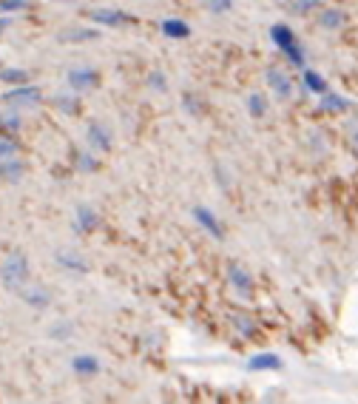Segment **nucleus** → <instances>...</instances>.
I'll return each mask as SVG.
<instances>
[{"mask_svg":"<svg viewBox=\"0 0 358 404\" xmlns=\"http://www.w3.org/2000/svg\"><path fill=\"white\" fill-rule=\"evenodd\" d=\"M230 279H233L236 288H242V291L250 288V276H248L242 268H239V265H230Z\"/></svg>","mask_w":358,"mask_h":404,"instance_id":"1a4fd4ad","label":"nucleus"},{"mask_svg":"<svg viewBox=\"0 0 358 404\" xmlns=\"http://www.w3.org/2000/svg\"><path fill=\"white\" fill-rule=\"evenodd\" d=\"M341 17L339 15H324V23H330V26H332V23H339Z\"/></svg>","mask_w":358,"mask_h":404,"instance_id":"6ab92c4d","label":"nucleus"},{"mask_svg":"<svg viewBox=\"0 0 358 404\" xmlns=\"http://www.w3.org/2000/svg\"><path fill=\"white\" fill-rule=\"evenodd\" d=\"M250 111H253V114H261V111H265V103H261V97H250Z\"/></svg>","mask_w":358,"mask_h":404,"instance_id":"f3484780","label":"nucleus"},{"mask_svg":"<svg viewBox=\"0 0 358 404\" xmlns=\"http://www.w3.org/2000/svg\"><path fill=\"white\" fill-rule=\"evenodd\" d=\"M94 83V71H74L71 75V86H88Z\"/></svg>","mask_w":358,"mask_h":404,"instance_id":"ddd939ff","label":"nucleus"},{"mask_svg":"<svg viewBox=\"0 0 358 404\" xmlns=\"http://www.w3.org/2000/svg\"><path fill=\"white\" fill-rule=\"evenodd\" d=\"M270 37L281 46L284 52H288V57H290L296 66H301V52H299V46H296V40H293V35H290L288 29H284V26H273V29H270Z\"/></svg>","mask_w":358,"mask_h":404,"instance_id":"f03ea898","label":"nucleus"},{"mask_svg":"<svg viewBox=\"0 0 358 404\" xmlns=\"http://www.w3.org/2000/svg\"><path fill=\"white\" fill-rule=\"evenodd\" d=\"M100 365L94 362V359H88V356H80V359H74V370H80V373H94Z\"/></svg>","mask_w":358,"mask_h":404,"instance_id":"f8f14e48","label":"nucleus"},{"mask_svg":"<svg viewBox=\"0 0 358 404\" xmlns=\"http://www.w3.org/2000/svg\"><path fill=\"white\" fill-rule=\"evenodd\" d=\"M162 32L168 35V37H188V23H182V20H165L162 23Z\"/></svg>","mask_w":358,"mask_h":404,"instance_id":"0eeeda50","label":"nucleus"},{"mask_svg":"<svg viewBox=\"0 0 358 404\" xmlns=\"http://www.w3.org/2000/svg\"><path fill=\"white\" fill-rule=\"evenodd\" d=\"M304 80H307V86L313 88V91H324V80H321L319 75H313V71H307V75H304Z\"/></svg>","mask_w":358,"mask_h":404,"instance_id":"4468645a","label":"nucleus"},{"mask_svg":"<svg viewBox=\"0 0 358 404\" xmlns=\"http://www.w3.org/2000/svg\"><path fill=\"white\" fill-rule=\"evenodd\" d=\"M268 83L281 94V97H288L290 94V83H288V77L281 75V71H276V68H270V75H268Z\"/></svg>","mask_w":358,"mask_h":404,"instance_id":"423d86ee","label":"nucleus"},{"mask_svg":"<svg viewBox=\"0 0 358 404\" xmlns=\"http://www.w3.org/2000/svg\"><path fill=\"white\" fill-rule=\"evenodd\" d=\"M88 137H91L94 142H97L100 148H108V137H106V131H103V128H100L97 123H94V126L88 128Z\"/></svg>","mask_w":358,"mask_h":404,"instance_id":"9b49d317","label":"nucleus"},{"mask_svg":"<svg viewBox=\"0 0 358 404\" xmlns=\"http://www.w3.org/2000/svg\"><path fill=\"white\" fill-rule=\"evenodd\" d=\"M0 177H6V180H14V177H20V165H17V162H12V165H3V169H0Z\"/></svg>","mask_w":358,"mask_h":404,"instance_id":"2eb2a0df","label":"nucleus"},{"mask_svg":"<svg viewBox=\"0 0 358 404\" xmlns=\"http://www.w3.org/2000/svg\"><path fill=\"white\" fill-rule=\"evenodd\" d=\"M29 279V262H26V256L23 253H9L3 259V265H0V282H3V288L9 291H20L23 285H26Z\"/></svg>","mask_w":358,"mask_h":404,"instance_id":"f257e3e1","label":"nucleus"},{"mask_svg":"<svg viewBox=\"0 0 358 404\" xmlns=\"http://www.w3.org/2000/svg\"><path fill=\"white\" fill-rule=\"evenodd\" d=\"M0 6H3V9H17V6H26V0H3Z\"/></svg>","mask_w":358,"mask_h":404,"instance_id":"a211bd4d","label":"nucleus"},{"mask_svg":"<svg viewBox=\"0 0 358 404\" xmlns=\"http://www.w3.org/2000/svg\"><path fill=\"white\" fill-rule=\"evenodd\" d=\"M194 213H197V222H199L202 228H208L213 236H222V228H219V222L213 220V213H210L208 208H197Z\"/></svg>","mask_w":358,"mask_h":404,"instance_id":"20e7f679","label":"nucleus"},{"mask_svg":"<svg viewBox=\"0 0 358 404\" xmlns=\"http://www.w3.org/2000/svg\"><path fill=\"white\" fill-rule=\"evenodd\" d=\"M40 97V91L34 88V86H26V88H17V91H9L3 100H9V103H34Z\"/></svg>","mask_w":358,"mask_h":404,"instance_id":"7ed1b4c3","label":"nucleus"},{"mask_svg":"<svg viewBox=\"0 0 358 404\" xmlns=\"http://www.w3.org/2000/svg\"><path fill=\"white\" fill-rule=\"evenodd\" d=\"M94 20L100 23H111V26H119V23H131L128 15H117V12H94Z\"/></svg>","mask_w":358,"mask_h":404,"instance_id":"6e6552de","label":"nucleus"},{"mask_svg":"<svg viewBox=\"0 0 358 404\" xmlns=\"http://www.w3.org/2000/svg\"><path fill=\"white\" fill-rule=\"evenodd\" d=\"M14 142L9 140V137H0V157H9V154H14Z\"/></svg>","mask_w":358,"mask_h":404,"instance_id":"dca6fc26","label":"nucleus"},{"mask_svg":"<svg viewBox=\"0 0 358 404\" xmlns=\"http://www.w3.org/2000/svg\"><path fill=\"white\" fill-rule=\"evenodd\" d=\"M279 370L281 367V359L279 356H253L250 359V370Z\"/></svg>","mask_w":358,"mask_h":404,"instance_id":"39448f33","label":"nucleus"},{"mask_svg":"<svg viewBox=\"0 0 358 404\" xmlns=\"http://www.w3.org/2000/svg\"><path fill=\"white\" fill-rule=\"evenodd\" d=\"M0 80H6V83H23V80H26V71L3 68V71H0Z\"/></svg>","mask_w":358,"mask_h":404,"instance_id":"9d476101","label":"nucleus"},{"mask_svg":"<svg viewBox=\"0 0 358 404\" xmlns=\"http://www.w3.org/2000/svg\"><path fill=\"white\" fill-rule=\"evenodd\" d=\"M6 26H9V20H6V17H0V32H3Z\"/></svg>","mask_w":358,"mask_h":404,"instance_id":"aec40b11","label":"nucleus"}]
</instances>
